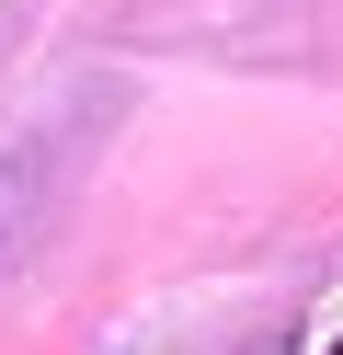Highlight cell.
<instances>
[{"label":"cell","instance_id":"cell-1","mask_svg":"<svg viewBox=\"0 0 343 355\" xmlns=\"http://www.w3.org/2000/svg\"><path fill=\"white\" fill-rule=\"evenodd\" d=\"M23 195H35V161H0V263H12L23 230H35V218H23Z\"/></svg>","mask_w":343,"mask_h":355}]
</instances>
